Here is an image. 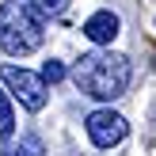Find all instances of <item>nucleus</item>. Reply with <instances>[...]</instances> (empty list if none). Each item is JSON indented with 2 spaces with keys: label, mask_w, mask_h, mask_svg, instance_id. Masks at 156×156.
Listing matches in <instances>:
<instances>
[{
  "label": "nucleus",
  "mask_w": 156,
  "mask_h": 156,
  "mask_svg": "<svg viewBox=\"0 0 156 156\" xmlns=\"http://www.w3.org/2000/svg\"><path fill=\"white\" fill-rule=\"evenodd\" d=\"M42 80H46V84L65 80V65H61V61H46V65H42Z\"/></svg>",
  "instance_id": "obj_8"
},
{
  "label": "nucleus",
  "mask_w": 156,
  "mask_h": 156,
  "mask_svg": "<svg viewBox=\"0 0 156 156\" xmlns=\"http://www.w3.org/2000/svg\"><path fill=\"white\" fill-rule=\"evenodd\" d=\"M38 8H42V15H61L69 8V0H38Z\"/></svg>",
  "instance_id": "obj_9"
},
{
  "label": "nucleus",
  "mask_w": 156,
  "mask_h": 156,
  "mask_svg": "<svg viewBox=\"0 0 156 156\" xmlns=\"http://www.w3.org/2000/svg\"><path fill=\"white\" fill-rule=\"evenodd\" d=\"M118 30H122V19L114 12H95V15H88V23H84V34L91 38L95 46H111L114 38H118Z\"/></svg>",
  "instance_id": "obj_5"
},
{
  "label": "nucleus",
  "mask_w": 156,
  "mask_h": 156,
  "mask_svg": "<svg viewBox=\"0 0 156 156\" xmlns=\"http://www.w3.org/2000/svg\"><path fill=\"white\" fill-rule=\"evenodd\" d=\"M0 80L12 88V95L19 99L27 111H42V107H46V99H50V84H46L38 73H30V69H19V65H0Z\"/></svg>",
  "instance_id": "obj_3"
},
{
  "label": "nucleus",
  "mask_w": 156,
  "mask_h": 156,
  "mask_svg": "<svg viewBox=\"0 0 156 156\" xmlns=\"http://www.w3.org/2000/svg\"><path fill=\"white\" fill-rule=\"evenodd\" d=\"M46 38V15L38 0H4L0 4V50L12 57H27Z\"/></svg>",
  "instance_id": "obj_2"
},
{
  "label": "nucleus",
  "mask_w": 156,
  "mask_h": 156,
  "mask_svg": "<svg viewBox=\"0 0 156 156\" xmlns=\"http://www.w3.org/2000/svg\"><path fill=\"white\" fill-rule=\"evenodd\" d=\"M38 149H42V145H38L34 137H27V141H19V145H8L4 156H42Z\"/></svg>",
  "instance_id": "obj_7"
},
{
  "label": "nucleus",
  "mask_w": 156,
  "mask_h": 156,
  "mask_svg": "<svg viewBox=\"0 0 156 156\" xmlns=\"http://www.w3.org/2000/svg\"><path fill=\"white\" fill-rule=\"evenodd\" d=\"M129 76H133L129 57L111 53V50H91V53H84L73 65L76 88H80L84 95H91V99H103V103L118 99L122 91L129 88Z\"/></svg>",
  "instance_id": "obj_1"
},
{
  "label": "nucleus",
  "mask_w": 156,
  "mask_h": 156,
  "mask_svg": "<svg viewBox=\"0 0 156 156\" xmlns=\"http://www.w3.org/2000/svg\"><path fill=\"white\" fill-rule=\"evenodd\" d=\"M126 118H122L118 111H111V107H103V111H91L88 114V137L91 145H99V149H111V145H118L122 137H126Z\"/></svg>",
  "instance_id": "obj_4"
},
{
  "label": "nucleus",
  "mask_w": 156,
  "mask_h": 156,
  "mask_svg": "<svg viewBox=\"0 0 156 156\" xmlns=\"http://www.w3.org/2000/svg\"><path fill=\"white\" fill-rule=\"evenodd\" d=\"M12 129H15V111H12L8 91L0 88V137H12Z\"/></svg>",
  "instance_id": "obj_6"
}]
</instances>
